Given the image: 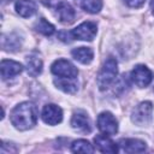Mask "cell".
Here are the masks:
<instances>
[{"label":"cell","mask_w":154,"mask_h":154,"mask_svg":"<svg viewBox=\"0 0 154 154\" xmlns=\"http://www.w3.org/2000/svg\"><path fill=\"white\" fill-rule=\"evenodd\" d=\"M37 107L32 102H22L11 112V123L18 130L31 129L37 123Z\"/></svg>","instance_id":"cell-1"},{"label":"cell","mask_w":154,"mask_h":154,"mask_svg":"<svg viewBox=\"0 0 154 154\" xmlns=\"http://www.w3.org/2000/svg\"><path fill=\"white\" fill-rule=\"evenodd\" d=\"M117 73H118V63H117L116 58L108 57L105 60V63H103V65H102V67L97 75V78H96V83H97L99 89L106 90L116 79Z\"/></svg>","instance_id":"cell-2"},{"label":"cell","mask_w":154,"mask_h":154,"mask_svg":"<svg viewBox=\"0 0 154 154\" xmlns=\"http://www.w3.org/2000/svg\"><path fill=\"white\" fill-rule=\"evenodd\" d=\"M42 2L47 7L55 11L57 17L61 23L70 24L75 20L76 12L72 8V6L67 4L65 0H42Z\"/></svg>","instance_id":"cell-3"},{"label":"cell","mask_w":154,"mask_h":154,"mask_svg":"<svg viewBox=\"0 0 154 154\" xmlns=\"http://www.w3.org/2000/svg\"><path fill=\"white\" fill-rule=\"evenodd\" d=\"M152 112H153V105L150 101H143L140 105H137L132 113H131V120L140 126L148 125L152 120Z\"/></svg>","instance_id":"cell-4"},{"label":"cell","mask_w":154,"mask_h":154,"mask_svg":"<svg viewBox=\"0 0 154 154\" xmlns=\"http://www.w3.org/2000/svg\"><path fill=\"white\" fill-rule=\"evenodd\" d=\"M51 71L57 77H63V78H76L78 75L77 67L65 59L55 60L51 66Z\"/></svg>","instance_id":"cell-5"},{"label":"cell","mask_w":154,"mask_h":154,"mask_svg":"<svg viewBox=\"0 0 154 154\" xmlns=\"http://www.w3.org/2000/svg\"><path fill=\"white\" fill-rule=\"evenodd\" d=\"M97 128L102 134L112 136L118 131V122L111 112H102L97 117Z\"/></svg>","instance_id":"cell-6"},{"label":"cell","mask_w":154,"mask_h":154,"mask_svg":"<svg viewBox=\"0 0 154 154\" xmlns=\"http://www.w3.org/2000/svg\"><path fill=\"white\" fill-rule=\"evenodd\" d=\"M130 77H131L132 82L140 88H144V87L149 85L153 79L152 71L146 65H136L134 67V70L131 71Z\"/></svg>","instance_id":"cell-7"},{"label":"cell","mask_w":154,"mask_h":154,"mask_svg":"<svg viewBox=\"0 0 154 154\" xmlns=\"http://www.w3.org/2000/svg\"><path fill=\"white\" fill-rule=\"evenodd\" d=\"M97 28L96 24L93 22H83L82 24H79L77 28H75L71 31V35L73 36V38L77 40H83V41H91L95 35H96Z\"/></svg>","instance_id":"cell-8"},{"label":"cell","mask_w":154,"mask_h":154,"mask_svg":"<svg viewBox=\"0 0 154 154\" xmlns=\"http://www.w3.org/2000/svg\"><path fill=\"white\" fill-rule=\"evenodd\" d=\"M42 120L48 125H57L63 120V111L54 103H48L42 109Z\"/></svg>","instance_id":"cell-9"},{"label":"cell","mask_w":154,"mask_h":154,"mask_svg":"<svg viewBox=\"0 0 154 154\" xmlns=\"http://www.w3.org/2000/svg\"><path fill=\"white\" fill-rule=\"evenodd\" d=\"M71 126L83 134H89L91 131V122L89 117L83 112H76L71 118Z\"/></svg>","instance_id":"cell-10"},{"label":"cell","mask_w":154,"mask_h":154,"mask_svg":"<svg viewBox=\"0 0 154 154\" xmlns=\"http://www.w3.org/2000/svg\"><path fill=\"white\" fill-rule=\"evenodd\" d=\"M0 71H1V77L2 79H10L17 75H19L23 71V66L13 60H2L0 64Z\"/></svg>","instance_id":"cell-11"},{"label":"cell","mask_w":154,"mask_h":154,"mask_svg":"<svg viewBox=\"0 0 154 154\" xmlns=\"http://www.w3.org/2000/svg\"><path fill=\"white\" fill-rule=\"evenodd\" d=\"M119 146L125 153H142L147 148L146 143L137 138H123L119 141Z\"/></svg>","instance_id":"cell-12"},{"label":"cell","mask_w":154,"mask_h":154,"mask_svg":"<svg viewBox=\"0 0 154 154\" xmlns=\"http://www.w3.org/2000/svg\"><path fill=\"white\" fill-rule=\"evenodd\" d=\"M25 66H26V71L30 76H32V77L38 76L42 71V60H41L40 55L36 52L28 54L25 58Z\"/></svg>","instance_id":"cell-13"},{"label":"cell","mask_w":154,"mask_h":154,"mask_svg":"<svg viewBox=\"0 0 154 154\" xmlns=\"http://www.w3.org/2000/svg\"><path fill=\"white\" fill-rule=\"evenodd\" d=\"M22 41H23V38L19 36V34H17V32H10V34H6V35H2L1 46H2V48L5 51L14 52V51H17V49L20 48Z\"/></svg>","instance_id":"cell-14"},{"label":"cell","mask_w":154,"mask_h":154,"mask_svg":"<svg viewBox=\"0 0 154 154\" xmlns=\"http://www.w3.org/2000/svg\"><path fill=\"white\" fill-rule=\"evenodd\" d=\"M95 146L96 148L101 152V153H117L118 152V146L109 138L107 137V135H97L94 138Z\"/></svg>","instance_id":"cell-15"},{"label":"cell","mask_w":154,"mask_h":154,"mask_svg":"<svg viewBox=\"0 0 154 154\" xmlns=\"http://www.w3.org/2000/svg\"><path fill=\"white\" fill-rule=\"evenodd\" d=\"M71 55L78 63L87 65V64H90L91 63L93 57H94V53H93V49L89 48V47H78V48L72 49Z\"/></svg>","instance_id":"cell-16"},{"label":"cell","mask_w":154,"mask_h":154,"mask_svg":"<svg viewBox=\"0 0 154 154\" xmlns=\"http://www.w3.org/2000/svg\"><path fill=\"white\" fill-rule=\"evenodd\" d=\"M16 11L24 18L31 17L36 12V4L32 0H18L16 2Z\"/></svg>","instance_id":"cell-17"},{"label":"cell","mask_w":154,"mask_h":154,"mask_svg":"<svg viewBox=\"0 0 154 154\" xmlns=\"http://www.w3.org/2000/svg\"><path fill=\"white\" fill-rule=\"evenodd\" d=\"M54 84L57 88L63 90L64 93L67 94H75L78 89V84L76 82V78H63L58 77L54 79Z\"/></svg>","instance_id":"cell-18"},{"label":"cell","mask_w":154,"mask_h":154,"mask_svg":"<svg viewBox=\"0 0 154 154\" xmlns=\"http://www.w3.org/2000/svg\"><path fill=\"white\" fill-rule=\"evenodd\" d=\"M35 30L45 36H51L54 32V26L45 18H40L35 24Z\"/></svg>","instance_id":"cell-19"},{"label":"cell","mask_w":154,"mask_h":154,"mask_svg":"<svg viewBox=\"0 0 154 154\" xmlns=\"http://www.w3.org/2000/svg\"><path fill=\"white\" fill-rule=\"evenodd\" d=\"M71 150L73 153H94L93 146L85 140H77L71 144Z\"/></svg>","instance_id":"cell-20"},{"label":"cell","mask_w":154,"mask_h":154,"mask_svg":"<svg viewBox=\"0 0 154 154\" xmlns=\"http://www.w3.org/2000/svg\"><path fill=\"white\" fill-rule=\"evenodd\" d=\"M81 7L88 13H97L102 7V0H82Z\"/></svg>","instance_id":"cell-21"},{"label":"cell","mask_w":154,"mask_h":154,"mask_svg":"<svg viewBox=\"0 0 154 154\" xmlns=\"http://www.w3.org/2000/svg\"><path fill=\"white\" fill-rule=\"evenodd\" d=\"M124 2L130 7H140L144 2V0H124Z\"/></svg>","instance_id":"cell-22"},{"label":"cell","mask_w":154,"mask_h":154,"mask_svg":"<svg viewBox=\"0 0 154 154\" xmlns=\"http://www.w3.org/2000/svg\"><path fill=\"white\" fill-rule=\"evenodd\" d=\"M150 10H152V12L154 14V0H150Z\"/></svg>","instance_id":"cell-23"},{"label":"cell","mask_w":154,"mask_h":154,"mask_svg":"<svg viewBox=\"0 0 154 154\" xmlns=\"http://www.w3.org/2000/svg\"><path fill=\"white\" fill-rule=\"evenodd\" d=\"M8 1H11V0H2V2H4V4H6V2H8Z\"/></svg>","instance_id":"cell-24"}]
</instances>
